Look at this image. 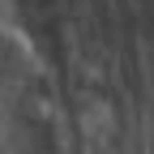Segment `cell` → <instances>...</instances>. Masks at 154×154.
Here are the masks:
<instances>
[{
  "label": "cell",
  "instance_id": "obj_1",
  "mask_svg": "<svg viewBox=\"0 0 154 154\" xmlns=\"http://www.w3.org/2000/svg\"><path fill=\"white\" fill-rule=\"evenodd\" d=\"M34 73V47L22 30L0 26V86H17Z\"/></svg>",
  "mask_w": 154,
  "mask_h": 154
}]
</instances>
